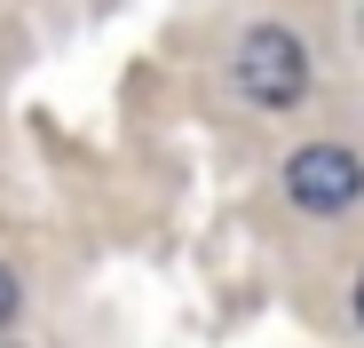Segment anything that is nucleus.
<instances>
[{"label": "nucleus", "mask_w": 364, "mask_h": 348, "mask_svg": "<svg viewBox=\"0 0 364 348\" xmlns=\"http://www.w3.org/2000/svg\"><path fill=\"white\" fill-rule=\"evenodd\" d=\"M230 87L246 103H262V111H285V103L309 95V48L285 24H254L237 40V55H230Z\"/></svg>", "instance_id": "1"}, {"label": "nucleus", "mask_w": 364, "mask_h": 348, "mask_svg": "<svg viewBox=\"0 0 364 348\" xmlns=\"http://www.w3.org/2000/svg\"><path fill=\"white\" fill-rule=\"evenodd\" d=\"M285 190H293L301 214H348V206L364 198V158L341 151V143H309V151H293Z\"/></svg>", "instance_id": "2"}, {"label": "nucleus", "mask_w": 364, "mask_h": 348, "mask_svg": "<svg viewBox=\"0 0 364 348\" xmlns=\"http://www.w3.org/2000/svg\"><path fill=\"white\" fill-rule=\"evenodd\" d=\"M9 325H16V269L0 261V332H9Z\"/></svg>", "instance_id": "3"}, {"label": "nucleus", "mask_w": 364, "mask_h": 348, "mask_svg": "<svg viewBox=\"0 0 364 348\" xmlns=\"http://www.w3.org/2000/svg\"><path fill=\"white\" fill-rule=\"evenodd\" d=\"M356 325H364V277H356Z\"/></svg>", "instance_id": "4"}]
</instances>
